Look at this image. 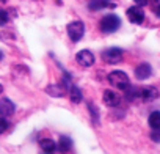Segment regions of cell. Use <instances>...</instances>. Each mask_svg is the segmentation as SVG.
<instances>
[{
  "mask_svg": "<svg viewBox=\"0 0 160 154\" xmlns=\"http://www.w3.org/2000/svg\"><path fill=\"white\" fill-rule=\"evenodd\" d=\"M3 58V54H2V50H0V60H2Z\"/></svg>",
  "mask_w": 160,
  "mask_h": 154,
  "instance_id": "25",
  "label": "cell"
},
{
  "mask_svg": "<svg viewBox=\"0 0 160 154\" xmlns=\"http://www.w3.org/2000/svg\"><path fill=\"white\" fill-rule=\"evenodd\" d=\"M151 74H152V68L148 63H141V64H138L135 68V77H137L138 80L148 79V77H151Z\"/></svg>",
  "mask_w": 160,
  "mask_h": 154,
  "instance_id": "9",
  "label": "cell"
},
{
  "mask_svg": "<svg viewBox=\"0 0 160 154\" xmlns=\"http://www.w3.org/2000/svg\"><path fill=\"white\" fill-rule=\"evenodd\" d=\"M69 96H71V101H72L74 104H80V102H82V99H83L82 91H80V88H78V87H75V85H72V87H71Z\"/></svg>",
  "mask_w": 160,
  "mask_h": 154,
  "instance_id": "15",
  "label": "cell"
},
{
  "mask_svg": "<svg viewBox=\"0 0 160 154\" xmlns=\"http://www.w3.org/2000/svg\"><path fill=\"white\" fill-rule=\"evenodd\" d=\"M141 98H143V101H146V102L155 101V99L158 98V90H157L155 87L143 88V90H141Z\"/></svg>",
  "mask_w": 160,
  "mask_h": 154,
  "instance_id": "13",
  "label": "cell"
},
{
  "mask_svg": "<svg viewBox=\"0 0 160 154\" xmlns=\"http://www.w3.org/2000/svg\"><path fill=\"white\" fill-rule=\"evenodd\" d=\"M39 146H41V149H42L44 154H55L57 149H58L57 148V143L53 140H50V138H42L39 141Z\"/></svg>",
  "mask_w": 160,
  "mask_h": 154,
  "instance_id": "12",
  "label": "cell"
},
{
  "mask_svg": "<svg viewBox=\"0 0 160 154\" xmlns=\"http://www.w3.org/2000/svg\"><path fill=\"white\" fill-rule=\"evenodd\" d=\"M149 2H151V5L154 8V13L160 18V0H149Z\"/></svg>",
  "mask_w": 160,
  "mask_h": 154,
  "instance_id": "20",
  "label": "cell"
},
{
  "mask_svg": "<svg viewBox=\"0 0 160 154\" xmlns=\"http://www.w3.org/2000/svg\"><path fill=\"white\" fill-rule=\"evenodd\" d=\"M133 2H135V5H138V7H144V5H148L149 0H133Z\"/></svg>",
  "mask_w": 160,
  "mask_h": 154,
  "instance_id": "23",
  "label": "cell"
},
{
  "mask_svg": "<svg viewBox=\"0 0 160 154\" xmlns=\"http://www.w3.org/2000/svg\"><path fill=\"white\" fill-rule=\"evenodd\" d=\"M8 19H10L8 11H5V10H0V25H5V24L8 22Z\"/></svg>",
  "mask_w": 160,
  "mask_h": 154,
  "instance_id": "19",
  "label": "cell"
},
{
  "mask_svg": "<svg viewBox=\"0 0 160 154\" xmlns=\"http://www.w3.org/2000/svg\"><path fill=\"white\" fill-rule=\"evenodd\" d=\"M88 107H90V112H91V115H93V121H94V123H98V121H99V113H98V109H96L93 104H88Z\"/></svg>",
  "mask_w": 160,
  "mask_h": 154,
  "instance_id": "21",
  "label": "cell"
},
{
  "mask_svg": "<svg viewBox=\"0 0 160 154\" xmlns=\"http://www.w3.org/2000/svg\"><path fill=\"white\" fill-rule=\"evenodd\" d=\"M2 91H3V87H2V85H0V95H2Z\"/></svg>",
  "mask_w": 160,
  "mask_h": 154,
  "instance_id": "26",
  "label": "cell"
},
{
  "mask_svg": "<svg viewBox=\"0 0 160 154\" xmlns=\"http://www.w3.org/2000/svg\"><path fill=\"white\" fill-rule=\"evenodd\" d=\"M75 60L80 66H83V68H90L94 64V55L90 52V50H80L77 55H75Z\"/></svg>",
  "mask_w": 160,
  "mask_h": 154,
  "instance_id": "5",
  "label": "cell"
},
{
  "mask_svg": "<svg viewBox=\"0 0 160 154\" xmlns=\"http://www.w3.org/2000/svg\"><path fill=\"white\" fill-rule=\"evenodd\" d=\"M151 140L155 141V143H160V127L152 129V132H151Z\"/></svg>",
  "mask_w": 160,
  "mask_h": 154,
  "instance_id": "18",
  "label": "cell"
},
{
  "mask_svg": "<svg viewBox=\"0 0 160 154\" xmlns=\"http://www.w3.org/2000/svg\"><path fill=\"white\" fill-rule=\"evenodd\" d=\"M119 25H121V19L116 14H107L101 21V30L104 33H113L119 28Z\"/></svg>",
  "mask_w": 160,
  "mask_h": 154,
  "instance_id": "1",
  "label": "cell"
},
{
  "mask_svg": "<svg viewBox=\"0 0 160 154\" xmlns=\"http://www.w3.org/2000/svg\"><path fill=\"white\" fill-rule=\"evenodd\" d=\"M83 33H85V25H83V22L74 21V22L68 24V35H69V38H71L74 43H77V41L82 39Z\"/></svg>",
  "mask_w": 160,
  "mask_h": 154,
  "instance_id": "3",
  "label": "cell"
},
{
  "mask_svg": "<svg viewBox=\"0 0 160 154\" xmlns=\"http://www.w3.org/2000/svg\"><path fill=\"white\" fill-rule=\"evenodd\" d=\"M57 148H58L60 152L68 154V152L71 151V148H72V140H71V137H68V135H60L58 143H57Z\"/></svg>",
  "mask_w": 160,
  "mask_h": 154,
  "instance_id": "10",
  "label": "cell"
},
{
  "mask_svg": "<svg viewBox=\"0 0 160 154\" xmlns=\"http://www.w3.org/2000/svg\"><path fill=\"white\" fill-rule=\"evenodd\" d=\"M14 110H16V107L10 99H7V98L0 99V116H3V118L11 116L14 113Z\"/></svg>",
  "mask_w": 160,
  "mask_h": 154,
  "instance_id": "8",
  "label": "cell"
},
{
  "mask_svg": "<svg viewBox=\"0 0 160 154\" xmlns=\"http://www.w3.org/2000/svg\"><path fill=\"white\" fill-rule=\"evenodd\" d=\"M64 87L63 85H57V84H53V85H50L49 88H46V93H49L52 98H60V96H63L64 95Z\"/></svg>",
  "mask_w": 160,
  "mask_h": 154,
  "instance_id": "14",
  "label": "cell"
},
{
  "mask_svg": "<svg viewBox=\"0 0 160 154\" xmlns=\"http://www.w3.org/2000/svg\"><path fill=\"white\" fill-rule=\"evenodd\" d=\"M108 7H115L113 0H90L88 2V8L93 11L102 10V8H108Z\"/></svg>",
  "mask_w": 160,
  "mask_h": 154,
  "instance_id": "11",
  "label": "cell"
},
{
  "mask_svg": "<svg viewBox=\"0 0 160 154\" xmlns=\"http://www.w3.org/2000/svg\"><path fill=\"white\" fill-rule=\"evenodd\" d=\"M5 2H7V0H0V5H3Z\"/></svg>",
  "mask_w": 160,
  "mask_h": 154,
  "instance_id": "24",
  "label": "cell"
},
{
  "mask_svg": "<svg viewBox=\"0 0 160 154\" xmlns=\"http://www.w3.org/2000/svg\"><path fill=\"white\" fill-rule=\"evenodd\" d=\"M7 129H8V121L3 116H0V134H3Z\"/></svg>",
  "mask_w": 160,
  "mask_h": 154,
  "instance_id": "22",
  "label": "cell"
},
{
  "mask_svg": "<svg viewBox=\"0 0 160 154\" xmlns=\"http://www.w3.org/2000/svg\"><path fill=\"white\" fill-rule=\"evenodd\" d=\"M127 18H129V21L130 22H133V24H141L143 21H144V11L141 10V7H130L129 10H127Z\"/></svg>",
  "mask_w": 160,
  "mask_h": 154,
  "instance_id": "6",
  "label": "cell"
},
{
  "mask_svg": "<svg viewBox=\"0 0 160 154\" xmlns=\"http://www.w3.org/2000/svg\"><path fill=\"white\" fill-rule=\"evenodd\" d=\"M104 104L105 105H108V107H116V105H119V102H121V98H119V95L118 93H115L113 90H105L104 91Z\"/></svg>",
  "mask_w": 160,
  "mask_h": 154,
  "instance_id": "7",
  "label": "cell"
},
{
  "mask_svg": "<svg viewBox=\"0 0 160 154\" xmlns=\"http://www.w3.org/2000/svg\"><path fill=\"white\" fill-rule=\"evenodd\" d=\"M108 82H110V85H113L119 90H126L129 87V77L122 71H113L108 74Z\"/></svg>",
  "mask_w": 160,
  "mask_h": 154,
  "instance_id": "2",
  "label": "cell"
},
{
  "mask_svg": "<svg viewBox=\"0 0 160 154\" xmlns=\"http://www.w3.org/2000/svg\"><path fill=\"white\" fill-rule=\"evenodd\" d=\"M149 126L152 129H157L160 127V112H152L149 115Z\"/></svg>",
  "mask_w": 160,
  "mask_h": 154,
  "instance_id": "17",
  "label": "cell"
},
{
  "mask_svg": "<svg viewBox=\"0 0 160 154\" xmlns=\"http://www.w3.org/2000/svg\"><path fill=\"white\" fill-rule=\"evenodd\" d=\"M102 60L110 64H116L122 60V49L119 47H108L102 52Z\"/></svg>",
  "mask_w": 160,
  "mask_h": 154,
  "instance_id": "4",
  "label": "cell"
},
{
  "mask_svg": "<svg viewBox=\"0 0 160 154\" xmlns=\"http://www.w3.org/2000/svg\"><path fill=\"white\" fill-rule=\"evenodd\" d=\"M124 91H126L124 96H126L127 101H133V99H137V98H141V90H138L137 87H130V85H129Z\"/></svg>",
  "mask_w": 160,
  "mask_h": 154,
  "instance_id": "16",
  "label": "cell"
}]
</instances>
